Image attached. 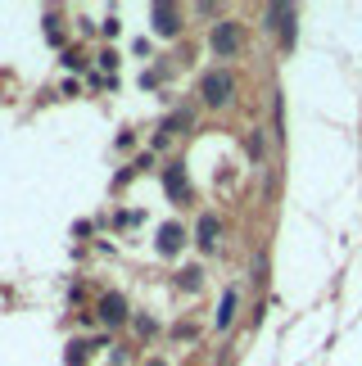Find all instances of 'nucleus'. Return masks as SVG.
<instances>
[{
	"mask_svg": "<svg viewBox=\"0 0 362 366\" xmlns=\"http://www.w3.org/2000/svg\"><path fill=\"white\" fill-rule=\"evenodd\" d=\"M231 91H236V82H231L227 73H209L204 82H199V95H204V104H213V108H222L231 100Z\"/></svg>",
	"mask_w": 362,
	"mask_h": 366,
	"instance_id": "nucleus-1",
	"label": "nucleus"
},
{
	"mask_svg": "<svg viewBox=\"0 0 362 366\" xmlns=\"http://www.w3.org/2000/svg\"><path fill=\"white\" fill-rule=\"evenodd\" d=\"M213 54H218V59L240 54V27H236V23H218V27H213Z\"/></svg>",
	"mask_w": 362,
	"mask_h": 366,
	"instance_id": "nucleus-2",
	"label": "nucleus"
},
{
	"mask_svg": "<svg viewBox=\"0 0 362 366\" xmlns=\"http://www.w3.org/2000/svg\"><path fill=\"white\" fill-rule=\"evenodd\" d=\"M150 19H154V27H159V36H177V32H181V14H177L172 5H154Z\"/></svg>",
	"mask_w": 362,
	"mask_h": 366,
	"instance_id": "nucleus-3",
	"label": "nucleus"
},
{
	"mask_svg": "<svg viewBox=\"0 0 362 366\" xmlns=\"http://www.w3.org/2000/svg\"><path fill=\"white\" fill-rule=\"evenodd\" d=\"M100 317H104L109 325L127 321V299H122V294H104V299H100Z\"/></svg>",
	"mask_w": 362,
	"mask_h": 366,
	"instance_id": "nucleus-4",
	"label": "nucleus"
},
{
	"mask_svg": "<svg viewBox=\"0 0 362 366\" xmlns=\"http://www.w3.org/2000/svg\"><path fill=\"white\" fill-rule=\"evenodd\" d=\"M163 185H168V194H172V199H186V190H190V181H186V168H181V163L163 168Z\"/></svg>",
	"mask_w": 362,
	"mask_h": 366,
	"instance_id": "nucleus-5",
	"label": "nucleus"
},
{
	"mask_svg": "<svg viewBox=\"0 0 362 366\" xmlns=\"http://www.w3.org/2000/svg\"><path fill=\"white\" fill-rule=\"evenodd\" d=\"M181 236H186V231L177 227V222H168V227H159V253H163V258H172L177 249H181Z\"/></svg>",
	"mask_w": 362,
	"mask_h": 366,
	"instance_id": "nucleus-6",
	"label": "nucleus"
},
{
	"mask_svg": "<svg viewBox=\"0 0 362 366\" xmlns=\"http://www.w3.org/2000/svg\"><path fill=\"white\" fill-rule=\"evenodd\" d=\"M199 249H204V253L218 249V217H213V213L199 217Z\"/></svg>",
	"mask_w": 362,
	"mask_h": 366,
	"instance_id": "nucleus-7",
	"label": "nucleus"
},
{
	"mask_svg": "<svg viewBox=\"0 0 362 366\" xmlns=\"http://www.w3.org/2000/svg\"><path fill=\"white\" fill-rule=\"evenodd\" d=\"M231 317H236V290H227V294H222V303H218V321H213V325H218V330H227V325H231Z\"/></svg>",
	"mask_w": 362,
	"mask_h": 366,
	"instance_id": "nucleus-8",
	"label": "nucleus"
},
{
	"mask_svg": "<svg viewBox=\"0 0 362 366\" xmlns=\"http://www.w3.org/2000/svg\"><path fill=\"white\" fill-rule=\"evenodd\" d=\"M190 122H195V113H190V108H177L172 118L163 122V136H177V131H181V127H190Z\"/></svg>",
	"mask_w": 362,
	"mask_h": 366,
	"instance_id": "nucleus-9",
	"label": "nucleus"
},
{
	"mask_svg": "<svg viewBox=\"0 0 362 366\" xmlns=\"http://www.w3.org/2000/svg\"><path fill=\"white\" fill-rule=\"evenodd\" d=\"M68 366H87V344H68Z\"/></svg>",
	"mask_w": 362,
	"mask_h": 366,
	"instance_id": "nucleus-10",
	"label": "nucleus"
},
{
	"mask_svg": "<svg viewBox=\"0 0 362 366\" xmlns=\"http://www.w3.org/2000/svg\"><path fill=\"white\" fill-rule=\"evenodd\" d=\"M199 276H204V271H199V267L181 271V285H186V290H199Z\"/></svg>",
	"mask_w": 362,
	"mask_h": 366,
	"instance_id": "nucleus-11",
	"label": "nucleus"
},
{
	"mask_svg": "<svg viewBox=\"0 0 362 366\" xmlns=\"http://www.w3.org/2000/svg\"><path fill=\"white\" fill-rule=\"evenodd\" d=\"M64 64H68V68H82L87 59H82V50H68V54H64Z\"/></svg>",
	"mask_w": 362,
	"mask_h": 366,
	"instance_id": "nucleus-12",
	"label": "nucleus"
},
{
	"mask_svg": "<svg viewBox=\"0 0 362 366\" xmlns=\"http://www.w3.org/2000/svg\"><path fill=\"white\" fill-rule=\"evenodd\" d=\"M150 366H163V362H150Z\"/></svg>",
	"mask_w": 362,
	"mask_h": 366,
	"instance_id": "nucleus-13",
	"label": "nucleus"
}]
</instances>
